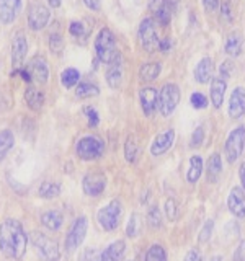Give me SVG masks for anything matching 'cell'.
Segmentation results:
<instances>
[{
    "label": "cell",
    "instance_id": "1",
    "mask_svg": "<svg viewBox=\"0 0 245 261\" xmlns=\"http://www.w3.org/2000/svg\"><path fill=\"white\" fill-rule=\"evenodd\" d=\"M27 233L15 219H7L0 225V250L10 259H21L27 251Z\"/></svg>",
    "mask_w": 245,
    "mask_h": 261
},
{
    "label": "cell",
    "instance_id": "2",
    "mask_svg": "<svg viewBox=\"0 0 245 261\" xmlns=\"http://www.w3.org/2000/svg\"><path fill=\"white\" fill-rule=\"evenodd\" d=\"M95 53L98 61L108 65H116L121 62V53L116 46V38L110 28H102L95 39Z\"/></svg>",
    "mask_w": 245,
    "mask_h": 261
},
{
    "label": "cell",
    "instance_id": "3",
    "mask_svg": "<svg viewBox=\"0 0 245 261\" xmlns=\"http://www.w3.org/2000/svg\"><path fill=\"white\" fill-rule=\"evenodd\" d=\"M121 214H122L121 201L113 199L98 211V214H96L98 224H100V227L106 232L116 230L119 225V220H121Z\"/></svg>",
    "mask_w": 245,
    "mask_h": 261
},
{
    "label": "cell",
    "instance_id": "4",
    "mask_svg": "<svg viewBox=\"0 0 245 261\" xmlns=\"http://www.w3.org/2000/svg\"><path fill=\"white\" fill-rule=\"evenodd\" d=\"M31 242H33V247L36 248L38 255L44 261H57L61 258L59 245H57L56 240L49 239L47 235L41 232H35L31 235Z\"/></svg>",
    "mask_w": 245,
    "mask_h": 261
},
{
    "label": "cell",
    "instance_id": "5",
    "mask_svg": "<svg viewBox=\"0 0 245 261\" xmlns=\"http://www.w3.org/2000/svg\"><path fill=\"white\" fill-rule=\"evenodd\" d=\"M137 36H139V43H141L142 49L145 53H155L159 49V35H157V28H155V20L154 18H144L139 24L137 30Z\"/></svg>",
    "mask_w": 245,
    "mask_h": 261
},
{
    "label": "cell",
    "instance_id": "6",
    "mask_svg": "<svg viewBox=\"0 0 245 261\" xmlns=\"http://www.w3.org/2000/svg\"><path fill=\"white\" fill-rule=\"evenodd\" d=\"M76 152L82 160H96L105 153V142L96 136H85L77 142Z\"/></svg>",
    "mask_w": 245,
    "mask_h": 261
},
{
    "label": "cell",
    "instance_id": "7",
    "mask_svg": "<svg viewBox=\"0 0 245 261\" xmlns=\"http://www.w3.org/2000/svg\"><path fill=\"white\" fill-rule=\"evenodd\" d=\"M180 103V88L175 84H165L159 92V110L163 118H168Z\"/></svg>",
    "mask_w": 245,
    "mask_h": 261
},
{
    "label": "cell",
    "instance_id": "8",
    "mask_svg": "<svg viewBox=\"0 0 245 261\" xmlns=\"http://www.w3.org/2000/svg\"><path fill=\"white\" fill-rule=\"evenodd\" d=\"M243 149H245V127L239 126L231 130L224 145V153L227 157V162L234 163L239 160Z\"/></svg>",
    "mask_w": 245,
    "mask_h": 261
},
{
    "label": "cell",
    "instance_id": "9",
    "mask_svg": "<svg viewBox=\"0 0 245 261\" xmlns=\"http://www.w3.org/2000/svg\"><path fill=\"white\" fill-rule=\"evenodd\" d=\"M87 228H88V220L87 217H79L74 220L72 227L69 228V233L65 237V251L67 253H74L76 251L82 242H84L85 235H87Z\"/></svg>",
    "mask_w": 245,
    "mask_h": 261
},
{
    "label": "cell",
    "instance_id": "10",
    "mask_svg": "<svg viewBox=\"0 0 245 261\" xmlns=\"http://www.w3.org/2000/svg\"><path fill=\"white\" fill-rule=\"evenodd\" d=\"M51 18V12L43 2H33L28 8V27L33 31L43 30L49 23Z\"/></svg>",
    "mask_w": 245,
    "mask_h": 261
},
{
    "label": "cell",
    "instance_id": "11",
    "mask_svg": "<svg viewBox=\"0 0 245 261\" xmlns=\"http://www.w3.org/2000/svg\"><path fill=\"white\" fill-rule=\"evenodd\" d=\"M27 53H28V41L27 35L23 31H16L12 39V65L13 70L15 69H21V65L27 59Z\"/></svg>",
    "mask_w": 245,
    "mask_h": 261
},
{
    "label": "cell",
    "instance_id": "12",
    "mask_svg": "<svg viewBox=\"0 0 245 261\" xmlns=\"http://www.w3.org/2000/svg\"><path fill=\"white\" fill-rule=\"evenodd\" d=\"M27 70L31 75V80L38 82V84H46L49 79V67H47V62L43 56L33 57L27 65Z\"/></svg>",
    "mask_w": 245,
    "mask_h": 261
},
{
    "label": "cell",
    "instance_id": "13",
    "mask_svg": "<svg viewBox=\"0 0 245 261\" xmlns=\"http://www.w3.org/2000/svg\"><path fill=\"white\" fill-rule=\"evenodd\" d=\"M229 116L234 119H240L245 114V88L235 87L229 98Z\"/></svg>",
    "mask_w": 245,
    "mask_h": 261
},
{
    "label": "cell",
    "instance_id": "14",
    "mask_svg": "<svg viewBox=\"0 0 245 261\" xmlns=\"http://www.w3.org/2000/svg\"><path fill=\"white\" fill-rule=\"evenodd\" d=\"M227 207L235 217H245V191L240 186H234L227 198Z\"/></svg>",
    "mask_w": 245,
    "mask_h": 261
},
{
    "label": "cell",
    "instance_id": "15",
    "mask_svg": "<svg viewBox=\"0 0 245 261\" xmlns=\"http://www.w3.org/2000/svg\"><path fill=\"white\" fill-rule=\"evenodd\" d=\"M82 186H84L85 194L92 196V198H96L100 196L105 188H106V178L103 173H88L84 181H82Z\"/></svg>",
    "mask_w": 245,
    "mask_h": 261
},
{
    "label": "cell",
    "instance_id": "16",
    "mask_svg": "<svg viewBox=\"0 0 245 261\" xmlns=\"http://www.w3.org/2000/svg\"><path fill=\"white\" fill-rule=\"evenodd\" d=\"M149 10L155 16L162 27H167L172 20V7L170 0H149Z\"/></svg>",
    "mask_w": 245,
    "mask_h": 261
},
{
    "label": "cell",
    "instance_id": "17",
    "mask_svg": "<svg viewBox=\"0 0 245 261\" xmlns=\"http://www.w3.org/2000/svg\"><path fill=\"white\" fill-rule=\"evenodd\" d=\"M139 101H141V108L144 111V114L151 116L154 114V111L159 108V92L155 88H142L139 92Z\"/></svg>",
    "mask_w": 245,
    "mask_h": 261
},
{
    "label": "cell",
    "instance_id": "18",
    "mask_svg": "<svg viewBox=\"0 0 245 261\" xmlns=\"http://www.w3.org/2000/svg\"><path fill=\"white\" fill-rule=\"evenodd\" d=\"M175 141V130L174 129H167L165 133L159 134L154 139V142L151 145V153L154 157H159V155L165 153Z\"/></svg>",
    "mask_w": 245,
    "mask_h": 261
},
{
    "label": "cell",
    "instance_id": "19",
    "mask_svg": "<svg viewBox=\"0 0 245 261\" xmlns=\"http://www.w3.org/2000/svg\"><path fill=\"white\" fill-rule=\"evenodd\" d=\"M21 12V0H0V21L8 24Z\"/></svg>",
    "mask_w": 245,
    "mask_h": 261
},
{
    "label": "cell",
    "instance_id": "20",
    "mask_svg": "<svg viewBox=\"0 0 245 261\" xmlns=\"http://www.w3.org/2000/svg\"><path fill=\"white\" fill-rule=\"evenodd\" d=\"M226 90H227V80L223 77H212L211 80V103L216 110H219L224 103V96H226Z\"/></svg>",
    "mask_w": 245,
    "mask_h": 261
},
{
    "label": "cell",
    "instance_id": "21",
    "mask_svg": "<svg viewBox=\"0 0 245 261\" xmlns=\"http://www.w3.org/2000/svg\"><path fill=\"white\" fill-rule=\"evenodd\" d=\"M212 73H214V62H212L211 57H203V59L196 64L194 80L201 85L209 84V80H212Z\"/></svg>",
    "mask_w": 245,
    "mask_h": 261
},
{
    "label": "cell",
    "instance_id": "22",
    "mask_svg": "<svg viewBox=\"0 0 245 261\" xmlns=\"http://www.w3.org/2000/svg\"><path fill=\"white\" fill-rule=\"evenodd\" d=\"M125 255H126V243L122 240H116L100 253V261H122Z\"/></svg>",
    "mask_w": 245,
    "mask_h": 261
},
{
    "label": "cell",
    "instance_id": "23",
    "mask_svg": "<svg viewBox=\"0 0 245 261\" xmlns=\"http://www.w3.org/2000/svg\"><path fill=\"white\" fill-rule=\"evenodd\" d=\"M24 101H27V105L33 111H39L44 106V93L36 87L30 85L24 90Z\"/></svg>",
    "mask_w": 245,
    "mask_h": 261
},
{
    "label": "cell",
    "instance_id": "24",
    "mask_svg": "<svg viewBox=\"0 0 245 261\" xmlns=\"http://www.w3.org/2000/svg\"><path fill=\"white\" fill-rule=\"evenodd\" d=\"M206 173H208V181L209 183H216L220 173H223V159H220L219 153H212L208 159L206 163Z\"/></svg>",
    "mask_w": 245,
    "mask_h": 261
},
{
    "label": "cell",
    "instance_id": "25",
    "mask_svg": "<svg viewBox=\"0 0 245 261\" xmlns=\"http://www.w3.org/2000/svg\"><path fill=\"white\" fill-rule=\"evenodd\" d=\"M62 222H64V217L59 211H47L41 216V224L51 232L59 230V228L62 227Z\"/></svg>",
    "mask_w": 245,
    "mask_h": 261
},
{
    "label": "cell",
    "instance_id": "26",
    "mask_svg": "<svg viewBox=\"0 0 245 261\" xmlns=\"http://www.w3.org/2000/svg\"><path fill=\"white\" fill-rule=\"evenodd\" d=\"M242 46H243V38L240 33H231L226 39V44H224V51L226 54L237 57L240 56L242 53Z\"/></svg>",
    "mask_w": 245,
    "mask_h": 261
},
{
    "label": "cell",
    "instance_id": "27",
    "mask_svg": "<svg viewBox=\"0 0 245 261\" xmlns=\"http://www.w3.org/2000/svg\"><path fill=\"white\" fill-rule=\"evenodd\" d=\"M162 72V64L160 62H149V64H142L141 69H139V79L142 82H152L155 80Z\"/></svg>",
    "mask_w": 245,
    "mask_h": 261
},
{
    "label": "cell",
    "instance_id": "28",
    "mask_svg": "<svg viewBox=\"0 0 245 261\" xmlns=\"http://www.w3.org/2000/svg\"><path fill=\"white\" fill-rule=\"evenodd\" d=\"M203 173V159L201 155H193L190 159V168L186 171V179L188 183H196L201 178Z\"/></svg>",
    "mask_w": 245,
    "mask_h": 261
},
{
    "label": "cell",
    "instance_id": "29",
    "mask_svg": "<svg viewBox=\"0 0 245 261\" xmlns=\"http://www.w3.org/2000/svg\"><path fill=\"white\" fill-rule=\"evenodd\" d=\"M15 145V136L10 129L0 130V160L5 159V155L13 149Z\"/></svg>",
    "mask_w": 245,
    "mask_h": 261
},
{
    "label": "cell",
    "instance_id": "30",
    "mask_svg": "<svg viewBox=\"0 0 245 261\" xmlns=\"http://www.w3.org/2000/svg\"><path fill=\"white\" fill-rule=\"evenodd\" d=\"M106 82L111 88H119L121 87V82H122V69L121 65H110L108 72H106Z\"/></svg>",
    "mask_w": 245,
    "mask_h": 261
},
{
    "label": "cell",
    "instance_id": "31",
    "mask_svg": "<svg viewBox=\"0 0 245 261\" xmlns=\"http://www.w3.org/2000/svg\"><path fill=\"white\" fill-rule=\"evenodd\" d=\"M61 194V185L59 183H53V181H44L39 186V196L44 199H53L57 198Z\"/></svg>",
    "mask_w": 245,
    "mask_h": 261
},
{
    "label": "cell",
    "instance_id": "32",
    "mask_svg": "<svg viewBox=\"0 0 245 261\" xmlns=\"http://www.w3.org/2000/svg\"><path fill=\"white\" fill-rule=\"evenodd\" d=\"M79 80H80V73L77 69H74V67H69V69H65L62 70L61 73V84L65 87V88H70L74 85H77L79 84Z\"/></svg>",
    "mask_w": 245,
    "mask_h": 261
},
{
    "label": "cell",
    "instance_id": "33",
    "mask_svg": "<svg viewBox=\"0 0 245 261\" xmlns=\"http://www.w3.org/2000/svg\"><path fill=\"white\" fill-rule=\"evenodd\" d=\"M137 155H139V145L136 142V139L133 136H129L126 139V144H125V157L128 162H136L137 160Z\"/></svg>",
    "mask_w": 245,
    "mask_h": 261
},
{
    "label": "cell",
    "instance_id": "34",
    "mask_svg": "<svg viewBox=\"0 0 245 261\" xmlns=\"http://www.w3.org/2000/svg\"><path fill=\"white\" fill-rule=\"evenodd\" d=\"M98 93H100L98 87L92 85V84H87V82H82V84H79L76 88L77 98H90V96H96Z\"/></svg>",
    "mask_w": 245,
    "mask_h": 261
},
{
    "label": "cell",
    "instance_id": "35",
    "mask_svg": "<svg viewBox=\"0 0 245 261\" xmlns=\"http://www.w3.org/2000/svg\"><path fill=\"white\" fill-rule=\"evenodd\" d=\"M144 261H167L165 248H163L162 245H152V247L147 250Z\"/></svg>",
    "mask_w": 245,
    "mask_h": 261
},
{
    "label": "cell",
    "instance_id": "36",
    "mask_svg": "<svg viewBox=\"0 0 245 261\" xmlns=\"http://www.w3.org/2000/svg\"><path fill=\"white\" fill-rule=\"evenodd\" d=\"M147 224H149L151 228H159L162 225V216L159 206H152L149 212H147Z\"/></svg>",
    "mask_w": 245,
    "mask_h": 261
},
{
    "label": "cell",
    "instance_id": "37",
    "mask_svg": "<svg viewBox=\"0 0 245 261\" xmlns=\"http://www.w3.org/2000/svg\"><path fill=\"white\" fill-rule=\"evenodd\" d=\"M139 230H141V216L139 214H133L128 222V237L131 239V237H137L139 235Z\"/></svg>",
    "mask_w": 245,
    "mask_h": 261
},
{
    "label": "cell",
    "instance_id": "38",
    "mask_svg": "<svg viewBox=\"0 0 245 261\" xmlns=\"http://www.w3.org/2000/svg\"><path fill=\"white\" fill-rule=\"evenodd\" d=\"M49 49L54 53V54H61L62 49H64V39L61 35H57V33H54V35L49 36Z\"/></svg>",
    "mask_w": 245,
    "mask_h": 261
},
{
    "label": "cell",
    "instance_id": "39",
    "mask_svg": "<svg viewBox=\"0 0 245 261\" xmlns=\"http://www.w3.org/2000/svg\"><path fill=\"white\" fill-rule=\"evenodd\" d=\"M190 103H191L193 108H196V110H204L208 106V98L204 96L201 92H194L190 96Z\"/></svg>",
    "mask_w": 245,
    "mask_h": 261
},
{
    "label": "cell",
    "instance_id": "40",
    "mask_svg": "<svg viewBox=\"0 0 245 261\" xmlns=\"http://www.w3.org/2000/svg\"><path fill=\"white\" fill-rule=\"evenodd\" d=\"M212 230H214V220L209 219V220H206V224H204V227L201 228V232H200V237H198L200 243L209 242L211 235H212Z\"/></svg>",
    "mask_w": 245,
    "mask_h": 261
},
{
    "label": "cell",
    "instance_id": "41",
    "mask_svg": "<svg viewBox=\"0 0 245 261\" xmlns=\"http://www.w3.org/2000/svg\"><path fill=\"white\" fill-rule=\"evenodd\" d=\"M85 113V116L88 119V126H92V127H96L98 126V122H100V116H98V113L95 108H92V106H88V108L84 110Z\"/></svg>",
    "mask_w": 245,
    "mask_h": 261
},
{
    "label": "cell",
    "instance_id": "42",
    "mask_svg": "<svg viewBox=\"0 0 245 261\" xmlns=\"http://www.w3.org/2000/svg\"><path fill=\"white\" fill-rule=\"evenodd\" d=\"M232 72H234V65L231 61H226L219 65V77H223L224 80H229V77L232 75Z\"/></svg>",
    "mask_w": 245,
    "mask_h": 261
},
{
    "label": "cell",
    "instance_id": "43",
    "mask_svg": "<svg viewBox=\"0 0 245 261\" xmlns=\"http://www.w3.org/2000/svg\"><path fill=\"white\" fill-rule=\"evenodd\" d=\"M69 33L72 36H76V38H82L85 35V27H84V23H80V21H72L70 23V27H69Z\"/></svg>",
    "mask_w": 245,
    "mask_h": 261
},
{
    "label": "cell",
    "instance_id": "44",
    "mask_svg": "<svg viewBox=\"0 0 245 261\" xmlns=\"http://www.w3.org/2000/svg\"><path fill=\"white\" fill-rule=\"evenodd\" d=\"M165 214H167L168 220H172V222H174V220L177 219L178 211H177V204H175L174 199H167V202H165Z\"/></svg>",
    "mask_w": 245,
    "mask_h": 261
},
{
    "label": "cell",
    "instance_id": "45",
    "mask_svg": "<svg viewBox=\"0 0 245 261\" xmlns=\"http://www.w3.org/2000/svg\"><path fill=\"white\" fill-rule=\"evenodd\" d=\"M203 141H204V130L201 126H198L191 136V147H200L203 144Z\"/></svg>",
    "mask_w": 245,
    "mask_h": 261
},
{
    "label": "cell",
    "instance_id": "46",
    "mask_svg": "<svg viewBox=\"0 0 245 261\" xmlns=\"http://www.w3.org/2000/svg\"><path fill=\"white\" fill-rule=\"evenodd\" d=\"M219 5H220L219 0H203V7L208 13H214L219 8Z\"/></svg>",
    "mask_w": 245,
    "mask_h": 261
},
{
    "label": "cell",
    "instance_id": "47",
    "mask_svg": "<svg viewBox=\"0 0 245 261\" xmlns=\"http://www.w3.org/2000/svg\"><path fill=\"white\" fill-rule=\"evenodd\" d=\"M234 261H245V240H242L234 253Z\"/></svg>",
    "mask_w": 245,
    "mask_h": 261
},
{
    "label": "cell",
    "instance_id": "48",
    "mask_svg": "<svg viewBox=\"0 0 245 261\" xmlns=\"http://www.w3.org/2000/svg\"><path fill=\"white\" fill-rule=\"evenodd\" d=\"M84 261H100V251L87 250L85 255H84Z\"/></svg>",
    "mask_w": 245,
    "mask_h": 261
},
{
    "label": "cell",
    "instance_id": "49",
    "mask_svg": "<svg viewBox=\"0 0 245 261\" xmlns=\"http://www.w3.org/2000/svg\"><path fill=\"white\" fill-rule=\"evenodd\" d=\"M185 261H203V256H201V253L198 251V250H190L186 253V258H185Z\"/></svg>",
    "mask_w": 245,
    "mask_h": 261
},
{
    "label": "cell",
    "instance_id": "50",
    "mask_svg": "<svg viewBox=\"0 0 245 261\" xmlns=\"http://www.w3.org/2000/svg\"><path fill=\"white\" fill-rule=\"evenodd\" d=\"M84 4L87 8H90V10H100V5H102V0H84Z\"/></svg>",
    "mask_w": 245,
    "mask_h": 261
},
{
    "label": "cell",
    "instance_id": "51",
    "mask_svg": "<svg viewBox=\"0 0 245 261\" xmlns=\"http://www.w3.org/2000/svg\"><path fill=\"white\" fill-rule=\"evenodd\" d=\"M172 47V41L170 38H163L160 39V43H159V51L160 53H168V49Z\"/></svg>",
    "mask_w": 245,
    "mask_h": 261
},
{
    "label": "cell",
    "instance_id": "52",
    "mask_svg": "<svg viewBox=\"0 0 245 261\" xmlns=\"http://www.w3.org/2000/svg\"><path fill=\"white\" fill-rule=\"evenodd\" d=\"M220 15H223L227 21L232 20V12H231V7H229V4H223V7H220Z\"/></svg>",
    "mask_w": 245,
    "mask_h": 261
},
{
    "label": "cell",
    "instance_id": "53",
    "mask_svg": "<svg viewBox=\"0 0 245 261\" xmlns=\"http://www.w3.org/2000/svg\"><path fill=\"white\" fill-rule=\"evenodd\" d=\"M239 176H240V183H242V190L245 191V162L240 165L239 168Z\"/></svg>",
    "mask_w": 245,
    "mask_h": 261
},
{
    "label": "cell",
    "instance_id": "54",
    "mask_svg": "<svg viewBox=\"0 0 245 261\" xmlns=\"http://www.w3.org/2000/svg\"><path fill=\"white\" fill-rule=\"evenodd\" d=\"M61 2H62V0H47V5L53 7V8H57L61 5Z\"/></svg>",
    "mask_w": 245,
    "mask_h": 261
},
{
    "label": "cell",
    "instance_id": "55",
    "mask_svg": "<svg viewBox=\"0 0 245 261\" xmlns=\"http://www.w3.org/2000/svg\"><path fill=\"white\" fill-rule=\"evenodd\" d=\"M211 261H223V256L216 255V256H212V258H211Z\"/></svg>",
    "mask_w": 245,
    "mask_h": 261
},
{
    "label": "cell",
    "instance_id": "56",
    "mask_svg": "<svg viewBox=\"0 0 245 261\" xmlns=\"http://www.w3.org/2000/svg\"><path fill=\"white\" fill-rule=\"evenodd\" d=\"M131 261H136V259H131Z\"/></svg>",
    "mask_w": 245,
    "mask_h": 261
}]
</instances>
